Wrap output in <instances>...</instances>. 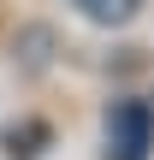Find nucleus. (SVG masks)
Masks as SVG:
<instances>
[{
  "instance_id": "f257e3e1",
  "label": "nucleus",
  "mask_w": 154,
  "mask_h": 160,
  "mask_svg": "<svg viewBox=\"0 0 154 160\" xmlns=\"http://www.w3.org/2000/svg\"><path fill=\"white\" fill-rule=\"evenodd\" d=\"M154 148V113L142 101H119L107 113V160H148Z\"/></svg>"
},
{
  "instance_id": "f03ea898",
  "label": "nucleus",
  "mask_w": 154,
  "mask_h": 160,
  "mask_svg": "<svg viewBox=\"0 0 154 160\" xmlns=\"http://www.w3.org/2000/svg\"><path fill=\"white\" fill-rule=\"evenodd\" d=\"M83 18H95V24H131L137 12H142V0H71Z\"/></svg>"
}]
</instances>
